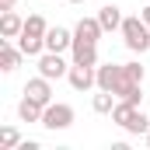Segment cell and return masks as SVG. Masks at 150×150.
I'll use <instances>...</instances> for the list:
<instances>
[{
    "mask_svg": "<svg viewBox=\"0 0 150 150\" xmlns=\"http://www.w3.org/2000/svg\"><path fill=\"white\" fill-rule=\"evenodd\" d=\"M122 70H126V77H129V80H136V84H143V77H147V70H143V63H140V59L122 63Z\"/></svg>",
    "mask_w": 150,
    "mask_h": 150,
    "instance_id": "d6986e66",
    "label": "cell"
},
{
    "mask_svg": "<svg viewBox=\"0 0 150 150\" xmlns=\"http://www.w3.org/2000/svg\"><path fill=\"white\" fill-rule=\"evenodd\" d=\"M98 21H101V28H105V32H119L126 18H122V11H119L115 4H105V7L98 11Z\"/></svg>",
    "mask_w": 150,
    "mask_h": 150,
    "instance_id": "9a60e30c",
    "label": "cell"
},
{
    "mask_svg": "<svg viewBox=\"0 0 150 150\" xmlns=\"http://www.w3.org/2000/svg\"><path fill=\"white\" fill-rule=\"evenodd\" d=\"M21 56H25V52H21L18 45H11V38L0 42V70H4V74H14V70L21 67Z\"/></svg>",
    "mask_w": 150,
    "mask_h": 150,
    "instance_id": "30bf717a",
    "label": "cell"
},
{
    "mask_svg": "<svg viewBox=\"0 0 150 150\" xmlns=\"http://www.w3.org/2000/svg\"><path fill=\"white\" fill-rule=\"evenodd\" d=\"M122 63H105V67H98V91H112L115 94V87L122 84Z\"/></svg>",
    "mask_w": 150,
    "mask_h": 150,
    "instance_id": "ba28073f",
    "label": "cell"
},
{
    "mask_svg": "<svg viewBox=\"0 0 150 150\" xmlns=\"http://www.w3.org/2000/svg\"><path fill=\"white\" fill-rule=\"evenodd\" d=\"M119 32H122V42H126L129 52H147L150 49V25L143 18H126Z\"/></svg>",
    "mask_w": 150,
    "mask_h": 150,
    "instance_id": "7a4b0ae2",
    "label": "cell"
},
{
    "mask_svg": "<svg viewBox=\"0 0 150 150\" xmlns=\"http://www.w3.org/2000/svg\"><path fill=\"white\" fill-rule=\"evenodd\" d=\"M140 18H143V21H147V25H150V4H147V7H143V14H140Z\"/></svg>",
    "mask_w": 150,
    "mask_h": 150,
    "instance_id": "44dd1931",
    "label": "cell"
},
{
    "mask_svg": "<svg viewBox=\"0 0 150 150\" xmlns=\"http://www.w3.org/2000/svg\"><path fill=\"white\" fill-rule=\"evenodd\" d=\"M147 147H150V133H147Z\"/></svg>",
    "mask_w": 150,
    "mask_h": 150,
    "instance_id": "603a6c76",
    "label": "cell"
},
{
    "mask_svg": "<svg viewBox=\"0 0 150 150\" xmlns=\"http://www.w3.org/2000/svg\"><path fill=\"white\" fill-rule=\"evenodd\" d=\"M42 112H45V105H38L35 98H28V94L18 101V119L21 122H42Z\"/></svg>",
    "mask_w": 150,
    "mask_h": 150,
    "instance_id": "4fadbf2b",
    "label": "cell"
},
{
    "mask_svg": "<svg viewBox=\"0 0 150 150\" xmlns=\"http://www.w3.org/2000/svg\"><path fill=\"white\" fill-rule=\"evenodd\" d=\"M18 143H21V133H18L14 126H4V129H0V147L4 150H18Z\"/></svg>",
    "mask_w": 150,
    "mask_h": 150,
    "instance_id": "ac0fdd59",
    "label": "cell"
},
{
    "mask_svg": "<svg viewBox=\"0 0 150 150\" xmlns=\"http://www.w3.org/2000/svg\"><path fill=\"white\" fill-rule=\"evenodd\" d=\"M18 49H21L25 56L38 59V56L45 52V38H42V35H32V32H21V35H18Z\"/></svg>",
    "mask_w": 150,
    "mask_h": 150,
    "instance_id": "7c38bea8",
    "label": "cell"
},
{
    "mask_svg": "<svg viewBox=\"0 0 150 150\" xmlns=\"http://www.w3.org/2000/svg\"><path fill=\"white\" fill-rule=\"evenodd\" d=\"M25 94H28V98H35L38 105H49V101H52V80H49V77H32V80H28V84H25Z\"/></svg>",
    "mask_w": 150,
    "mask_h": 150,
    "instance_id": "9c48e42d",
    "label": "cell"
},
{
    "mask_svg": "<svg viewBox=\"0 0 150 150\" xmlns=\"http://www.w3.org/2000/svg\"><path fill=\"white\" fill-rule=\"evenodd\" d=\"M147 115H150V112H147Z\"/></svg>",
    "mask_w": 150,
    "mask_h": 150,
    "instance_id": "d4e9b609",
    "label": "cell"
},
{
    "mask_svg": "<svg viewBox=\"0 0 150 150\" xmlns=\"http://www.w3.org/2000/svg\"><path fill=\"white\" fill-rule=\"evenodd\" d=\"M115 101H119V98H115L112 91H98V94L91 98V108H94V112H98V115H112Z\"/></svg>",
    "mask_w": 150,
    "mask_h": 150,
    "instance_id": "2e32d148",
    "label": "cell"
},
{
    "mask_svg": "<svg viewBox=\"0 0 150 150\" xmlns=\"http://www.w3.org/2000/svg\"><path fill=\"white\" fill-rule=\"evenodd\" d=\"M101 35H105V28H101L98 18H80L74 28V42H87V45H98Z\"/></svg>",
    "mask_w": 150,
    "mask_h": 150,
    "instance_id": "52a82bcc",
    "label": "cell"
},
{
    "mask_svg": "<svg viewBox=\"0 0 150 150\" xmlns=\"http://www.w3.org/2000/svg\"><path fill=\"white\" fill-rule=\"evenodd\" d=\"M67 80H70L74 91H91V87H98V67H80V63H74L70 74H67Z\"/></svg>",
    "mask_w": 150,
    "mask_h": 150,
    "instance_id": "5b68a950",
    "label": "cell"
},
{
    "mask_svg": "<svg viewBox=\"0 0 150 150\" xmlns=\"http://www.w3.org/2000/svg\"><path fill=\"white\" fill-rule=\"evenodd\" d=\"M74 119H77V115H74V105H67V101H49L45 112H42V122H38V126H45V129L56 133V129H70Z\"/></svg>",
    "mask_w": 150,
    "mask_h": 150,
    "instance_id": "3957f363",
    "label": "cell"
},
{
    "mask_svg": "<svg viewBox=\"0 0 150 150\" xmlns=\"http://www.w3.org/2000/svg\"><path fill=\"white\" fill-rule=\"evenodd\" d=\"M25 32H32V35H42V38H45V32H49V21H45L42 14H28V18H25Z\"/></svg>",
    "mask_w": 150,
    "mask_h": 150,
    "instance_id": "e0dca14e",
    "label": "cell"
},
{
    "mask_svg": "<svg viewBox=\"0 0 150 150\" xmlns=\"http://www.w3.org/2000/svg\"><path fill=\"white\" fill-rule=\"evenodd\" d=\"M7 4H18V0H7Z\"/></svg>",
    "mask_w": 150,
    "mask_h": 150,
    "instance_id": "cb8c5ba5",
    "label": "cell"
},
{
    "mask_svg": "<svg viewBox=\"0 0 150 150\" xmlns=\"http://www.w3.org/2000/svg\"><path fill=\"white\" fill-rule=\"evenodd\" d=\"M45 49H49V52H67V49H74V32L63 28V25H49V32H45Z\"/></svg>",
    "mask_w": 150,
    "mask_h": 150,
    "instance_id": "8992f818",
    "label": "cell"
},
{
    "mask_svg": "<svg viewBox=\"0 0 150 150\" xmlns=\"http://www.w3.org/2000/svg\"><path fill=\"white\" fill-rule=\"evenodd\" d=\"M70 67H74V63H67V59H63V52H49V49H45V52L38 56V74L49 77V80L67 77V74H70Z\"/></svg>",
    "mask_w": 150,
    "mask_h": 150,
    "instance_id": "277c9868",
    "label": "cell"
},
{
    "mask_svg": "<svg viewBox=\"0 0 150 150\" xmlns=\"http://www.w3.org/2000/svg\"><path fill=\"white\" fill-rule=\"evenodd\" d=\"M21 32H25V18L14 14V7L4 11V14H0V35H4V38H18Z\"/></svg>",
    "mask_w": 150,
    "mask_h": 150,
    "instance_id": "8fae6325",
    "label": "cell"
},
{
    "mask_svg": "<svg viewBox=\"0 0 150 150\" xmlns=\"http://www.w3.org/2000/svg\"><path fill=\"white\" fill-rule=\"evenodd\" d=\"M70 4H84V0H70Z\"/></svg>",
    "mask_w": 150,
    "mask_h": 150,
    "instance_id": "7402d4cb",
    "label": "cell"
},
{
    "mask_svg": "<svg viewBox=\"0 0 150 150\" xmlns=\"http://www.w3.org/2000/svg\"><path fill=\"white\" fill-rule=\"evenodd\" d=\"M70 56H74V63H80V67H98V45H87V42H74Z\"/></svg>",
    "mask_w": 150,
    "mask_h": 150,
    "instance_id": "5bb4252c",
    "label": "cell"
},
{
    "mask_svg": "<svg viewBox=\"0 0 150 150\" xmlns=\"http://www.w3.org/2000/svg\"><path fill=\"white\" fill-rule=\"evenodd\" d=\"M18 150H38V143H35V140H21V143H18Z\"/></svg>",
    "mask_w": 150,
    "mask_h": 150,
    "instance_id": "ffe728a7",
    "label": "cell"
},
{
    "mask_svg": "<svg viewBox=\"0 0 150 150\" xmlns=\"http://www.w3.org/2000/svg\"><path fill=\"white\" fill-rule=\"evenodd\" d=\"M112 122L119 126V129H126L129 136H147L150 133V115H143L140 105H129V101H115Z\"/></svg>",
    "mask_w": 150,
    "mask_h": 150,
    "instance_id": "6da1fadb",
    "label": "cell"
}]
</instances>
